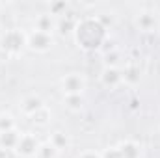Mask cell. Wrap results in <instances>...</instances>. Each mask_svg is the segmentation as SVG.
<instances>
[{"label": "cell", "instance_id": "10", "mask_svg": "<svg viewBox=\"0 0 160 158\" xmlns=\"http://www.w3.org/2000/svg\"><path fill=\"white\" fill-rule=\"evenodd\" d=\"M54 28H56V21L50 15H41L36 21V28L34 30H39V32H45V34H52Z\"/></svg>", "mask_w": 160, "mask_h": 158}, {"label": "cell", "instance_id": "17", "mask_svg": "<svg viewBox=\"0 0 160 158\" xmlns=\"http://www.w3.org/2000/svg\"><path fill=\"white\" fill-rule=\"evenodd\" d=\"M78 158H101V155H97V153H93V151H88V153H82Z\"/></svg>", "mask_w": 160, "mask_h": 158}, {"label": "cell", "instance_id": "5", "mask_svg": "<svg viewBox=\"0 0 160 158\" xmlns=\"http://www.w3.org/2000/svg\"><path fill=\"white\" fill-rule=\"evenodd\" d=\"M62 87H63L65 97L67 95H82V91L86 89V78L78 73H71L62 78Z\"/></svg>", "mask_w": 160, "mask_h": 158}, {"label": "cell", "instance_id": "13", "mask_svg": "<svg viewBox=\"0 0 160 158\" xmlns=\"http://www.w3.org/2000/svg\"><path fill=\"white\" fill-rule=\"evenodd\" d=\"M58 155V149L48 141V143H45V145H41L39 151H38V158H54Z\"/></svg>", "mask_w": 160, "mask_h": 158}, {"label": "cell", "instance_id": "16", "mask_svg": "<svg viewBox=\"0 0 160 158\" xmlns=\"http://www.w3.org/2000/svg\"><path fill=\"white\" fill-rule=\"evenodd\" d=\"M101 158H121L119 151H118V147H114V149H108V151H104Z\"/></svg>", "mask_w": 160, "mask_h": 158}, {"label": "cell", "instance_id": "8", "mask_svg": "<svg viewBox=\"0 0 160 158\" xmlns=\"http://www.w3.org/2000/svg\"><path fill=\"white\" fill-rule=\"evenodd\" d=\"M19 138H21V134L15 128L4 130V132H0V147H4V149H15Z\"/></svg>", "mask_w": 160, "mask_h": 158}, {"label": "cell", "instance_id": "1", "mask_svg": "<svg viewBox=\"0 0 160 158\" xmlns=\"http://www.w3.org/2000/svg\"><path fill=\"white\" fill-rule=\"evenodd\" d=\"M75 39L78 47L86 50H95L101 47V43L106 37V26L99 17H88L75 24Z\"/></svg>", "mask_w": 160, "mask_h": 158}, {"label": "cell", "instance_id": "4", "mask_svg": "<svg viewBox=\"0 0 160 158\" xmlns=\"http://www.w3.org/2000/svg\"><path fill=\"white\" fill-rule=\"evenodd\" d=\"M26 47L36 52H47L52 47V34H45L39 30H34L26 34Z\"/></svg>", "mask_w": 160, "mask_h": 158}, {"label": "cell", "instance_id": "7", "mask_svg": "<svg viewBox=\"0 0 160 158\" xmlns=\"http://www.w3.org/2000/svg\"><path fill=\"white\" fill-rule=\"evenodd\" d=\"M101 80H102V84H104V86L114 87V86H118L119 82H123V73H119V71L112 65V67H106V69L102 71Z\"/></svg>", "mask_w": 160, "mask_h": 158}, {"label": "cell", "instance_id": "12", "mask_svg": "<svg viewBox=\"0 0 160 158\" xmlns=\"http://www.w3.org/2000/svg\"><path fill=\"white\" fill-rule=\"evenodd\" d=\"M63 102L69 110H80L84 104V99H82V95H67Z\"/></svg>", "mask_w": 160, "mask_h": 158}, {"label": "cell", "instance_id": "3", "mask_svg": "<svg viewBox=\"0 0 160 158\" xmlns=\"http://www.w3.org/2000/svg\"><path fill=\"white\" fill-rule=\"evenodd\" d=\"M39 147L41 145H39V141L36 140V136H32V134H21V138H19V141H17V145H15L13 151L24 158H32V156H38Z\"/></svg>", "mask_w": 160, "mask_h": 158}, {"label": "cell", "instance_id": "15", "mask_svg": "<svg viewBox=\"0 0 160 158\" xmlns=\"http://www.w3.org/2000/svg\"><path fill=\"white\" fill-rule=\"evenodd\" d=\"M11 128H15V121L11 119V116H2L0 117V132L11 130Z\"/></svg>", "mask_w": 160, "mask_h": 158}, {"label": "cell", "instance_id": "2", "mask_svg": "<svg viewBox=\"0 0 160 158\" xmlns=\"http://www.w3.org/2000/svg\"><path fill=\"white\" fill-rule=\"evenodd\" d=\"M0 47H2L8 54L15 56V54L22 52V48L26 47V34L21 32V30H8V32L0 37Z\"/></svg>", "mask_w": 160, "mask_h": 158}, {"label": "cell", "instance_id": "6", "mask_svg": "<svg viewBox=\"0 0 160 158\" xmlns=\"http://www.w3.org/2000/svg\"><path fill=\"white\" fill-rule=\"evenodd\" d=\"M43 106H45V104H43V101H41L39 97H36V95H30V97H26V99L21 102V112H22L24 116L32 117L36 112H39Z\"/></svg>", "mask_w": 160, "mask_h": 158}, {"label": "cell", "instance_id": "11", "mask_svg": "<svg viewBox=\"0 0 160 158\" xmlns=\"http://www.w3.org/2000/svg\"><path fill=\"white\" fill-rule=\"evenodd\" d=\"M155 24H157V19L153 17V15H149V13H142L140 17H138V26L142 28V30H153L155 28Z\"/></svg>", "mask_w": 160, "mask_h": 158}, {"label": "cell", "instance_id": "14", "mask_svg": "<svg viewBox=\"0 0 160 158\" xmlns=\"http://www.w3.org/2000/svg\"><path fill=\"white\" fill-rule=\"evenodd\" d=\"M50 143L60 151V149H63L65 145H67V138H63V134L62 132H56L54 136H52V140H50Z\"/></svg>", "mask_w": 160, "mask_h": 158}, {"label": "cell", "instance_id": "9", "mask_svg": "<svg viewBox=\"0 0 160 158\" xmlns=\"http://www.w3.org/2000/svg\"><path fill=\"white\" fill-rule=\"evenodd\" d=\"M121 158H140V145H136L134 141H123L118 145Z\"/></svg>", "mask_w": 160, "mask_h": 158}]
</instances>
